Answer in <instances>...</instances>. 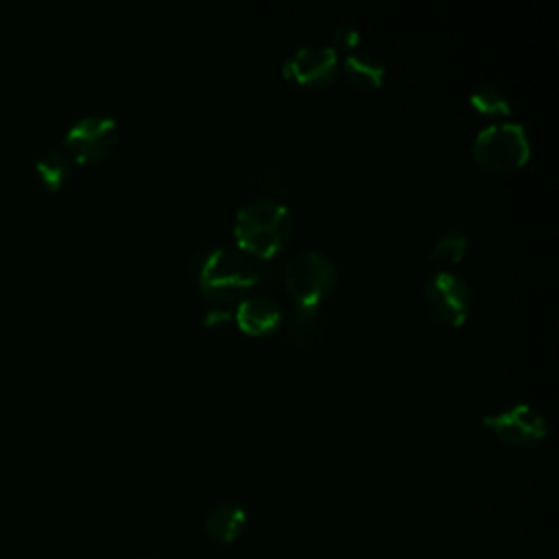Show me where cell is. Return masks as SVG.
I'll return each instance as SVG.
<instances>
[{
  "label": "cell",
  "instance_id": "cell-1",
  "mask_svg": "<svg viewBox=\"0 0 559 559\" xmlns=\"http://www.w3.org/2000/svg\"><path fill=\"white\" fill-rule=\"evenodd\" d=\"M190 266L199 277L201 293L221 306L238 301L264 275L262 266L251 255L231 247L201 249L194 253Z\"/></svg>",
  "mask_w": 559,
  "mask_h": 559
},
{
  "label": "cell",
  "instance_id": "cell-2",
  "mask_svg": "<svg viewBox=\"0 0 559 559\" xmlns=\"http://www.w3.org/2000/svg\"><path fill=\"white\" fill-rule=\"evenodd\" d=\"M293 214L277 199H253L245 203L234 221V236L247 255L271 258L293 238Z\"/></svg>",
  "mask_w": 559,
  "mask_h": 559
},
{
  "label": "cell",
  "instance_id": "cell-3",
  "mask_svg": "<svg viewBox=\"0 0 559 559\" xmlns=\"http://www.w3.org/2000/svg\"><path fill=\"white\" fill-rule=\"evenodd\" d=\"M472 153L483 168L491 173H509L526 164L531 142L522 124L496 122L478 131Z\"/></svg>",
  "mask_w": 559,
  "mask_h": 559
},
{
  "label": "cell",
  "instance_id": "cell-4",
  "mask_svg": "<svg viewBox=\"0 0 559 559\" xmlns=\"http://www.w3.org/2000/svg\"><path fill=\"white\" fill-rule=\"evenodd\" d=\"M336 266L317 249L299 251L284 269V286L295 304L319 306L321 299L334 288Z\"/></svg>",
  "mask_w": 559,
  "mask_h": 559
},
{
  "label": "cell",
  "instance_id": "cell-5",
  "mask_svg": "<svg viewBox=\"0 0 559 559\" xmlns=\"http://www.w3.org/2000/svg\"><path fill=\"white\" fill-rule=\"evenodd\" d=\"M118 144V127L111 116L87 114L74 120L66 135L63 146L79 164H96L111 155Z\"/></svg>",
  "mask_w": 559,
  "mask_h": 559
},
{
  "label": "cell",
  "instance_id": "cell-6",
  "mask_svg": "<svg viewBox=\"0 0 559 559\" xmlns=\"http://www.w3.org/2000/svg\"><path fill=\"white\" fill-rule=\"evenodd\" d=\"M472 304L469 284L454 271H437L424 284V306L443 325H461Z\"/></svg>",
  "mask_w": 559,
  "mask_h": 559
},
{
  "label": "cell",
  "instance_id": "cell-7",
  "mask_svg": "<svg viewBox=\"0 0 559 559\" xmlns=\"http://www.w3.org/2000/svg\"><path fill=\"white\" fill-rule=\"evenodd\" d=\"M483 426L493 430L502 441L513 445H535L546 437V417L531 404L518 402L498 413L485 415Z\"/></svg>",
  "mask_w": 559,
  "mask_h": 559
},
{
  "label": "cell",
  "instance_id": "cell-8",
  "mask_svg": "<svg viewBox=\"0 0 559 559\" xmlns=\"http://www.w3.org/2000/svg\"><path fill=\"white\" fill-rule=\"evenodd\" d=\"M338 70V55L332 46H304L297 48L282 66L286 79L306 85L323 87L334 81Z\"/></svg>",
  "mask_w": 559,
  "mask_h": 559
},
{
  "label": "cell",
  "instance_id": "cell-9",
  "mask_svg": "<svg viewBox=\"0 0 559 559\" xmlns=\"http://www.w3.org/2000/svg\"><path fill=\"white\" fill-rule=\"evenodd\" d=\"M234 317L242 332L258 336V334H269L280 325L282 308L271 297L251 295L238 301Z\"/></svg>",
  "mask_w": 559,
  "mask_h": 559
},
{
  "label": "cell",
  "instance_id": "cell-10",
  "mask_svg": "<svg viewBox=\"0 0 559 559\" xmlns=\"http://www.w3.org/2000/svg\"><path fill=\"white\" fill-rule=\"evenodd\" d=\"M247 526V511L236 502H221L216 504L203 522L207 537L218 544H231L240 537L242 528Z\"/></svg>",
  "mask_w": 559,
  "mask_h": 559
},
{
  "label": "cell",
  "instance_id": "cell-11",
  "mask_svg": "<svg viewBox=\"0 0 559 559\" xmlns=\"http://www.w3.org/2000/svg\"><path fill=\"white\" fill-rule=\"evenodd\" d=\"M286 328L293 341L306 347H314L323 336V319H321L319 306L293 304L288 310Z\"/></svg>",
  "mask_w": 559,
  "mask_h": 559
},
{
  "label": "cell",
  "instance_id": "cell-12",
  "mask_svg": "<svg viewBox=\"0 0 559 559\" xmlns=\"http://www.w3.org/2000/svg\"><path fill=\"white\" fill-rule=\"evenodd\" d=\"M343 72L356 87H362V90L380 87V83L384 79V63L369 52L354 50V52L345 55Z\"/></svg>",
  "mask_w": 559,
  "mask_h": 559
},
{
  "label": "cell",
  "instance_id": "cell-13",
  "mask_svg": "<svg viewBox=\"0 0 559 559\" xmlns=\"http://www.w3.org/2000/svg\"><path fill=\"white\" fill-rule=\"evenodd\" d=\"M35 175L48 190H59L72 175L70 155L61 148H50L35 159Z\"/></svg>",
  "mask_w": 559,
  "mask_h": 559
},
{
  "label": "cell",
  "instance_id": "cell-14",
  "mask_svg": "<svg viewBox=\"0 0 559 559\" xmlns=\"http://www.w3.org/2000/svg\"><path fill=\"white\" fill-rule=\"evenodd\" d=\"M469 103L476 111L485 116H507L511 111V100L507 92L496 83H480L469 94Z\"/></svg>",
  "mask_w": 559,
  "mask_h": 559
},
{
  "label": "cell",
  "instance_id": "cell-15",
  "mask_svg": "<svg viewBox=\"0 0 559 559\" xmlns=\"http://www.w3.org/2000/svg\"><path fill=\"white\" fill-rule=\"evenodd\" d=\"M467 249V238L461 231H443L430 245V258L441 264H454L463 258Z\"/></svg>",
  "mask_w": 559,
  "mask_h": 559
},
{
  "label": "cell",
  "instance_id": "cell-16",
  "mask_svg": "<svg viewBox=\"0 0 559 559\" xmlns=\"http://www.w3.org/2000/svg\"><path fill=\"white\" fill-rule=\"evenodd\" d=\"M332 41H334V50H343V52H354V50H358V44H360V33L354 28V26H349V24H341L336 31H334V35H332Z\"/></svg>",
  "mask_w": 559,
  "mask_h": 559
},
{
  "label": "cell",
  "instance_id": "cell-17",
  "mask_svg": "<svg viewBox=\"0 0 559 559\" xmlns=\"http://www.w3.org/2000/svg\"><path fill=\"white\" fill-rule=\"evenodd\" d=\"M229 317H231V312L225 310V308H221V310H210V312L205 314V323H207V325H214V323H218V321H227Z\"/></svg>",
  "mask_w": 559,
  "mask_h": 559
}]
</instances>
